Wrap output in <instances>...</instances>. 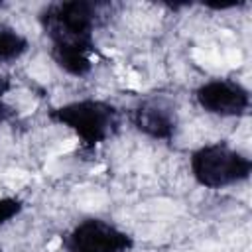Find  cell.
<instances>
[{
  "label": "cell",
  "instance_id": "4",
  "mask_svg": "<svg viewBox=\"0 0 252 252\" xmlns=\"http://www.w3.org/2000/svg\"><path fill=\"white\" fill-rule=\"evenodd\" d=\"M63 246L67 252H126L132 238L108 220L85 219L63 238Z\"/></svg>",
  "mask_w": 252,
  "mask_h": 252
},
{
  "label": "cell",
  "instance_id": "5",
  "mask_svg": "<svg viewBox=\"0 0 252 252\" xmlns=\"http://www.w3.org/2000/svg\"><path fill=\"white\" fill-rule=\"evenodd\" d=\"M195 98L205 112L222 118L242 116L250 108L248 89L230 79H213L203 83L197 89Z\"/></svg>",
  "mask_w": 252,
  "mask_h": 252
},
{
  "label": "cell",
  "instance_id": "2",
  "mask_svg": "<svg viewBox=\"0 0 252 252\" xmlns=\"http://www.w3.org/2000/svg\"><path fill=\"white\" fill-rule=\"evenodd\" d=\"M51 120L69 128L81 142L94 146L104 142L118 124L116 108L104 100L83 98L51 110Z\"/></svg>",
  "mask_w": 252,
  "mask_h": 252
},
{
  "label": "cell",
  "instance_id": "6",
  "mask_svg": "<svg viewBox=\"0 0 252 252\" xmlns=\"http://www.w3.org/2000/svg\"><path fill=\"white\" fill-rule=\"evenodd\" d=\"M132 124L138 132L154 140H169L175 134L177 118L169 104L158 98L142 100L132 110Z\"/></svg>",
  "mask_w": 252,
  "mask_h": 252
},
{
  "label": "cell",
  "instance_id": "11",
  "mask_svg": "<svg viewBox=\"0 0 252 252\" xmlns=\"http://www.w3.org/2000/svg\"><path fill=\"white\" fill-rule=\"evenodd\" d=\"M0 252H2V250H0Z\"/></svg>",
  "mask_w": 252,
  "mask_h": 252
},
{
  "label": "cell",
  "instance_id": "3",
  "mask_svg": "<svg viewBox=\"0 0 252 252\" xmlns=\"http://www.w3.org/2000/svg\"><path fill=\"white\" fill-rule=\"evenodd\" d=\"M39 22L51 43H93L96 4L85 0L57 2L41 12Z\"/></svg>",
  "mask_w": 252,
  "mask_h": 252
},
{
  "label": "cell",
  "instance_id": "9",
  "mask_svg": "<svg viewBox=\"0 0 252 252\" xmlns=\"http://www.w3.org/2000/svg\"><path fill=\"white\" fill-rule=\"evenodd\" d=\"M12 83L8 77H0V122H8L10 118H14V108L6 102V94L10 91Z\"/></svg>",
  "mask_w": 252,
  "mask_h": 252
},
{
  "label": "cell",
  "instance_id": "7",
  "mask_svg": "<svg viewBox=\"0 0 252 252\" xmlns=\"http://www.w3.org/2000/svg\"><path fill=\"white\" fill-rule=\"evenodd\" d=\"M93 43H51L53 61L69 75L83 77L93 69Z\"/></svg>",
  "mask_w": 252,
  "mask_h": 252
},
{
  "label": "cell",
  "instance_id": "1",
  "mask_svg": "<svg viewBox=\"0 0 252 252\" xmlns=\"http://www.w3.org/2000/svg\"><path fill=\"white\" fill-rule=\"evenodd\" d=\"M189 167L199 185L207 189H222L246 181L252 173V159L224 142H215L195 150Z\"/></svg>",
  "mask_w": 252,
  "mask_h": 252
},
{
  "label": "cell",
  "instance_id": "10",
  "mask_svg": "<svg viewBox=\"0 0 252 252\" xmlns=\"http://www.w3.org/2000/svg\"><path fill=\"white\" fill-rule=\"evenodd\" d=\"M22 209V203L14 197H0V224L14 219Z\"/></svg>",
  "mask_w": 252,
  "mask_h": 252
},
{
  "label": "cell",
  "instance_id": "8",
  "mask_svg": "<svg viewBox=\"0 0 252 252\" xmlns=\"http://www.w3.org/2000/svg\"><path fill=\"white\" fill-rule=\"evenodd\" d=\"M28 51V39L14 28L0 26V63H12Z\"/></svg>",
  "mask_w": 252,
  "mask_h": 252
}]
</instances>
